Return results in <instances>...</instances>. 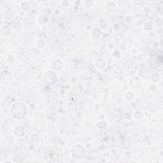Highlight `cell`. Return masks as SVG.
<instances>
[{
    "instance_id": "7c38bea8",
    "label": "cell",
    "mask_w": 163,
    "mask_h": 163,
    "mask_svg": "<svg viewBox=\"0 0 163 163\" xmlns=\"http://www.w3.org/2000/svg\"><path fill=\"white\" fill-rule=\"evenodd\" d=\"M20 8L22 11H28L29 9V5L28 2H22L20 3Z\"/></svg>"
},
{
    "instance_id": "8fae6325",
    "label": "cell",
    "mask_w": 163,
    "mask_h": 163,
    "mask_svg": "<svg viewBox=\"0 0 163 163\" xmlns=\"http://www.w3.org/2000/svg\"><path fill=\"white\" fill-rule=\"evenodd\" d=\"M38 23L41 25H45L47 23V18L44 15H41L38 19Z\"/></svg>"
},
{
    "instance_id": "5b68a950",
    "label": "cell",
    "mask_w": 163,
    "mask_h": 163,
    "mask_svg": "<svg viewBox=\"0 0 163 163\" xmlns=\"http://www.w3.org/2000/svg\"><path fill=\"white\" fill-rule=\"evenodd\" d=\"M26 133V130L23 126H17L15 128L14 131V135L17 137V138H21Z\"/></svg>"
},
{
    "instance_id": "52a82bcc",
    "label": "cell",
    "mask_w": 163,
    "mask_h": 163,
    "mask_svg": "<svg viewBox=\"0 0 163 163\" xmlns=\"http://www.w3.org/2000/svg\"><path fill=\"white\" fill-rule=\"evenodd\" d=\"M130 85H131V86L133 88L137 89V88H139L141 86L142 81L138 77H133L131 79V80H130Z\"/></svg>"
},
{
    "instance_id": "277c9868",
    "label": "cell",
    "mask_w": 163,
    "mask_h": 163,
    "mask_svg": "<svg viewBox=\"0 0 163 163\" xmlns=\"http://www.w3.org/2000/svg\"><path fill=\"white\" fill-rule=\"evenodd\" d=\"M13 77L12 74L8 70H3L1 72L0 75V82H1V84L6 86L12 83L13 81Z\"/></svg>"
},
{
    "instance_id": "6da1fadb",
    "label": "cell",
    "mask_w": 163,
    "mask_h": 163,
    "mask_svg": "<svg viewBox=\"0 0 163 163\" xmlns=\"http://www.w3.org/2000/svg\"><path fill=\"white\" fill-rule=\"evenodd\" d=\"M10 113L12 117L17 120L24 119L27 116L28 109L23 103L17 102L13 104L10 109Z\"/></svg>"
},
{
    "instance_id": "3957f363",
    "label": "cell",
    "mask_w": 163,
    "mask_h": 163,
    "mask_svg": "<svg viewBox=\"0 0 163 163\" xmlns=\"http://www.w3.org/2000/svg\"><path fill=\"white\" fill-rule=\"evenodd\" d=\"M44 80L45 84L49 86H52L57 81V75L52 71H47L44 75Z\"/></svg>"
},
{
    "instance_id": "9c48e42d",
    "label": "cell",
    "mask_w": 163,
    "mask_h": 163,
    "mask_svg": "<svg viewBox=\"0 0 163 163\" xmlns=\"http://www.w3.org/2000/svg\"><path fill=\"white\" fill-rule=\"evenodd\" d=\"M95 66L97 68H99V69H102V68H105L106 66V62L105 59L103 58H98L95 61Z\"/></svg>"
},
{
    "instance_id": "8992f818",
    "label": "cell",
    "mask_w": 163,
    "mask_h": 163,
    "mask_svg": "<svg viewBox=\"0 0 163 163\" xmlns=\"http://www.w3.org/2000/svg\"><path fill=\"white\" fill-rule=\"evenodd\" d=\"M11 32V29L8 25H4L2 26L0 29V34L2 37H7L10 34Z\"/></svg>"
},
{
    "instance_id": "5bb4252c",
    "label": "cell",
    "mask_w": 163,
    "mask_h": 163,
    "mask_svg": "<svg viewBox=\"0 0 163 163\" xmlns=\"http://www.w3.org/2000/svg\"><path fill=\"white\" fill-rule=\"evenodd\" d=\"M37 43H40V44H37V47H44L45 45V42L44 41V40H42V39H40V40H38L37 41Z\"/></svg>"
},
{
    "instance_id": "4fadbf2b",
    "label": "cell",
    "mask_w": 163,
    "mask_h": 163,
    "mask_svg": "<svg viewBox=\"0 0 163 163\" xmlns=\"http://www.w3.org/2000/svg\"><path fill=\"white\" fill-rule=\"evenodd\" d=\"M101 33H102V32H101V30L99 28H94L92 32L93 37L94 38H99Z\"/></svg>"
},
{
    "instance_id": "7a4b0ae2",
    "label": "cell",
    "mask_w": 163,
    "mask_h": 163,
    "mask_svg": "<svg viewBox=\"0 0 163 163\" xmlns=\"http://www.w3.org/2000/svg\"><path fill=\"white\" fill-rule=\"evenodd\" d=\"M71 152L73 157L77 159H83L86 154V149L81 145H75L71 150Z\"/></svg>"
},
{
    "instance_id": "30bf717a",
    "label": "cell",
    "mask_w": 163,
    "mask_h": 163,
    "mask_svg": "<svg viewBox=\"0 0 163 163\" xmlns=\"http://www.w3.org/2000/svg\"><path fill=\"white\" fill-rule=\"evenodd\" d=\"M115 3L113 1H108L105 3V8L106 9V10L108 12H112L114 11V10L115 9Z\"/></svg>"
},
{
    "instance_id": "ba28073f",
    "label": "cell",
    "mask_w": 163,
    "mask_h": 163,
    "mask_svg": "<svg viewBox=\"0 0 163 163\" xmlns=\"http://www.w3.org/2000/svg\"><path fill=\"white\" fill-rule=\"evenodd\" d=\"M52 68L55 70L59 71L62 69V68H63V63L61 60L59 59H55L53 61V63H52Z\"/></svg>"
}]
</instances>
